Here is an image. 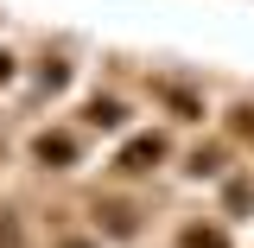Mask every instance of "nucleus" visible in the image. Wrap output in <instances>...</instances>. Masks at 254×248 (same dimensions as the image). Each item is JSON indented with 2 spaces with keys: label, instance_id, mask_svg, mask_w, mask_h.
<instances>
[{
  "label": "nucleus",
  "instance_id": "obj_1",
  "mask_svg": "<svg viewBox=\"0 0 254 248\" xmlns=\"http://www.w3.org/2000/svg\"><path fill=\"white\" fill-rule=\"evenodd\" d=\"M159 159H165V140L146 134V140H133V147L121 153V172H146V165H159Z\"/></svg>",
  "mask_w": 254,
  "mask_h": 248
},
{
  "label": "nucleus",
  "instance_id": "obj_2",
  "mask_svg": "<svg viewBox=\"0 0 254 248\" xmlns=\"http://www.w3.org/2000/svg\"><path fill=\"white\" fill-rule=\"evenodd\" d=\"M38 159H45V165H70V159H76L70 134H45V140H38Z\"/></svg>",
  "mask_w": 254,
  "mask_h": 248
},
{
  "label": "nucleus",
  "instance_id": "obj_3",
  "mask_svg": "<svg viewBox=\"0 0 254 248\" xmlns=\"http://www.w3.org/2000/svg\"><path fill=\"white\" fill-rule=\"evenodd\" d=\"M89 121L95 127H121V102H102V95H95V102H89Z\"/></svg>",
  "mask_w": 254,
  "mask_h": 248
},
{
  "label": "nucleus",
  "instance_id": "obj_4",
  "mask_svg": "<svg viewBox=\"0 0 254 248\" xmlns=\"http://www.w3.org/2000/svg\"><path fill=\"white\" fill-rule=\"evenodd\" d=\"M185 248H229L216 229H185Z\"/></svg>",
  "mask_w": 254,
  "mask_h": 248
},
{
  "label": "nucleus",
  "instance_id": "obj_5",
  "mask_svg": "<svg viewBox=\"0 0 254 248\" xmlns=\"http://www.w3.org/2000/svg\"><path fill=\"white\" fill-rule=\"evenodd\" d=\"M0 248H19V223L13 217H0Z\"/></svg>",
  "mask_w": 254,
  "mask_h": 248
},
{
  "label": "nucleus",
  "instance_id": "obj_6",
  "mask_svg": "<svg viewBox=\"0 0 254 248\" xmlns=\"http://www.w3.org/2000/svg\"><path fill=\"white\" fill-rule=\"evenodd\" d=\"M235 134H248V140H254V108H235Z\"/></svg>",
  "mask_w": 254,
  "mask_h": 248
}]
</instances>
